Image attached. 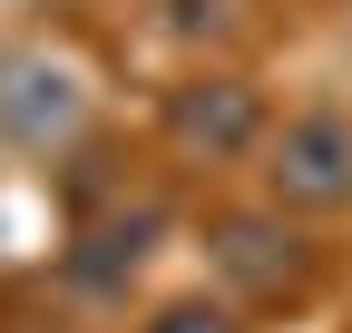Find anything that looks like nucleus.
Masks as SVG:
<instances>
[{
	"mask_svg": "<svg viewBox=\"0 0 352 333\" xmlns=\"http://www.w3.org/2000/svg\"><path fill=\"white\" fill-rule=\"evenodd\" d=\"M254 177H264V206H284V216H342L352 206V108L303 98L284 118H264Z\"/></svg>",
	"mask_w": 352,
	"mask_h": 333,
	"instance_id": "1",
	"label": "nucleus"
},
{
	"mask_svg": "<svg viewBox=\"0 0 352 333\" xmlns=\"http://www.w3.org/2000/svg\"><path fill=\"white\" fill-rule=\"evenodd\" d=\"M157 147L186 166V177H226L264 147V89L245 69H186L157 98Z\"/></svg>",
	"mask_w": 352,
	"mask_h": 333,
	"instance_id": "2",
	"label": "nucleus"
},
{
	"mask_svg": "<svg viewBox=\"0 0 352 333\" xmlns=\"http://www.w3.org/2000/svg\"><path fill=\"white\" fill-rule=\"evenodd\" d=\"M88 118H98V98H88V69L69 50H50V39H10L0 50V147L69 157L88 138Z\"/></svg>",
	"mask_w": 352,
	"mask_h": 333,
	"instance_id": "3",
	"label": "nucleus"
},
{
	"mask_svg": "<svg viewBox=\"0 0 352 333\" xmlns=\"http://www.w3.org/2000/svg\"><path fill=\"white\" fill-rule=\"evenodd\" d=\"M206 265L226 304H294L314 284V235L284 206H215L206 216Z\"/></svg>",
	"mask_w": 352,
	"mask_h": 333,
	"instance_id": "4",
	"label": "nucleus"
},
{
	"mask_svg": "<svg viewBox=\"0 0 352 333\" xmlns=\"http://www.w3.org/2000/svg\"><path fill=\"white\" fill-rule=\"evenodd\" d=\"M157 235H166V206H88L78 216V235H69V255H59V284L78 304H127V284L147 275V255H157Z\"/></svg>",
	"mask_w": 352,
	"mask_h": 333,
	"instance_id": "5",
	"label": "nucleus"
},
{
	"mask_svg": "<svg viewBox=\"0 0 352 333\" xmlns=\"http://www.w3.org/2000/svg\"><path fill=\"white\" fill-rule=\"evenodd\" d=\"M138 333H245V323H235V304H226V294H186V304H157Z\"/></svg>",
	"mask_w": 352,
	"mask_h": 333,
	"instance_id": "6",
	"label": "nucleus"
},
{
	"mask_svg": "<svg viewBox=\"0 0 352 333\" xmlns=\"http://www.w3.org/2000/svg\"><path fill=\"white\" fill-rule=\"evenodd\" d=\"M166 10H176V30H186V39H196V30H206V39H226V30H235V20H226V0H166Z\"/></svg>",
	"mask_w": 352,
	"mask_h": 333,
	"instance_id": "7",
	"label": "nucleus"
},
{
	"mask_svg": "<svg viewBox=\"0 0 352 333\" xmlns=\"http://www.w3.org/2000/svg\"><path fill=\"white\" fill-rule=\"evenodd\" d=\"M0 333H69V323H0Z\"/></svg>",
	"mask_w": 352,
	"mask_h": 333,
	"instance_id": "8",
	"label": "nucleus"
}]
</instances>
